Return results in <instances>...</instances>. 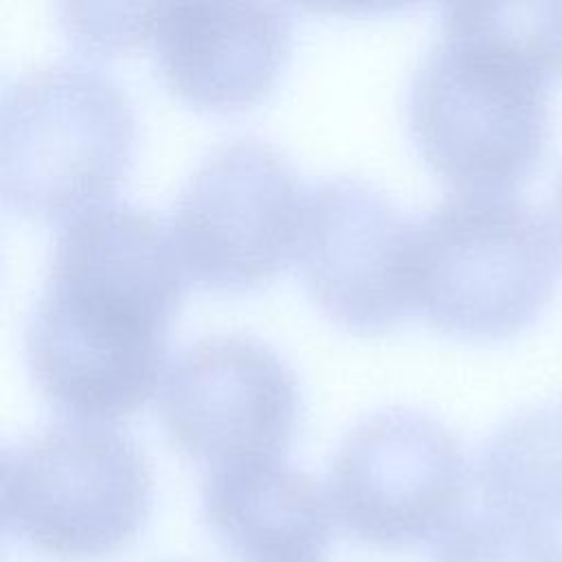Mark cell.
<instances>
[{
	"mask_svg": "<svg viewBox=\"0 0 562 562\" xmlns=\"http://www.w3.org/2000/svg\"><path fill=\"white\" fill-rule=\"evenodd\" d=\"M562 2H452L406 94L426 162L461 191L512 193L544 156Z\"/></svg>",
	"mask_w": 562,
	"mask_h": 562,
	"instance_id": "obj_2",
	"label": "cell"
},
{
	"mask_svg": "<svg viewBox=\"0 0 562 562\" xmlns=\"http://www.w3.org/2000/svg\"><path fill=\"white\" fill-rule=\"evenodd\" d=\"M562 270L553 226L514 193L459 191L415 220L413 307L465 338H505L549 303Z\"/></svg>",
	"mask_w": 562,
	"mask_h": 562,
	"instance_id": "obj_3",
	"label": "cell"
},
{
	"mask_svg": "<svg viewBox=\"0 0 562 562\" xmlns=\"http://www.w3.org/2000/svg\"><path fill=\"white\" fill-rule=\"evenodd\" d=\"M415 220L353 176L312 182L294 246L310 296L340 325L380 331L413 307Z\"/></svg>",
	"mask_w": 562,
	"mask_h": 562,
	"instance_id": "obj_9",
	"label": "cell"
},
{
	"mask_svg": "<svg viewBox=\"0 0 562 562\" xmlns=\"http://www.w3.org/2000/svg\"><path fill=\"white\" fill-rule=\"evenodd\" d=\"M465 452L435 415L384 406L338 441L327 474L334 516L356 540L404 551L437 542L463 514Z\"/></svg>",
	"mask_w": 562,
	"mask_h": 562,
	"instance_id": "obj_6",
	"label": "cell"
},
{
	"mask_svg": "<svg viewBox=\"0 0 562 562\" xmlns=\"http://www.w3.org/2000/svg\"><path fill=\"white\" fill-rule=\"evenodd\" d=\"M132 145V103L99 68L53 61L2 88L0 193L20 213L94 204L121 180Z\"/></svg>",
	"mask_w": 562,
	"mask_h": 562,
	"instance_id": "obj_5",
	"label": "cell"
},
{
	"mask_svg": "<svg viewBox=\"0 0 562 562\" xmlns=\"http://www.w3.org/2000/svg\"><path fill=\"white\" fill-rule=\"evenodd\" d=\"M292 367L248 334H209L184 342L158 382L156 415L169 441L209 463L279 457L299 422Z\"/></svg>",
	"mask_w": 562,
	"mask_h": 562,
	"instance_id": "obj_8",
	"label": "cell"
},
{
	"mask_svg": "<svg viewBox=\"0 0 562 562\" xmlns=\"http://www.w3.org/2000/svg\"><path fill=\"white\" fill-rule=\"evenodd\" d=\"M182 290L173 237L151 209L103 200L68 215L24 329L40 393L77 419L136 411L162 375Z\"/></svg>",
	"mask_w": 562,
	"mask_h": 562,
	"instance_id": "obj_1",
	"label": "cell"
},
{
	"mask_svg": "<svg viewBox=\"0 0 562 562\" xmlns=\"http://www.w3.org/2000/svg\"><path fill=\"white\" fill-rule=\"evenodd\" d=\"M553 213H555V222H558V231L562 235V176L560 182L555 187V198H553Z\"/></svg>",
	"mask_w": 562,
	"mask_h": 562,
	"instance_id": "obj_14",
	"label": "cell"
},
{
	"mask_svg": "<svg viewBox=\"0 0 562 562\" xmlns=\"http://www.w3.org/2000/svg\"><path fill=\"white\" fill-rule=\"evenodd\" d=\"M303 195L268 140L244 134L217 143L173 202L169 231L184 272L222 290L266 281L294 252Z\"/></svg>",
	"mask_w": 562,
	"mask_h": 562,
	"instance_id": "obj_7",
	"label": "cell"
},
{
	"mask_svg": "<svg viewBox=\"0 0 562 562\" xmlns=\"http://www.w3.org/2000/svg\"><path fill=\"white\" fill-rule=\"evenodd\" d=\"M149 42L162 81L182 99L235 108L274 83L292 42V15L270 2H160Z\"/></svg>",
	"mask_w": 562,
	"mask_h": 562,
	"instance_id": "obj_10",
	"label": "cell"
},
{
	"mask_svg": "<svg viewBox=\"0 0 562 562\" xmlns=\"http://www.w3.org/2000/svg\"><path fill=\"white\" fill-rule=\"evenodd\" d=\"M202 516L237 562H325L334 533L318 481L281 457L209 468Z\"/></svg>",
	"mask_w": 562,
	"mask_h": 562,
	"instance_id": "obj_11",
	"label": "cell"
},
{
	"mask_svg": "<svg viewBox=\"0 0 562 562\" xmlns=\"http://www.w3.org/2000/svg\"><path fill=\"white\" fill-rule=\"evenodd\" d=\"M474 483L483 509L525 522H562V400L507 417L481 446Z\"/></svg>",
	"mask_w": 562,
	"mask_h": 562,
	"instance_id": "obj_12",
	"label": "cell"
},
{
	"mask_svg": "<svg viewBox=\"0 0 562 562\" xmlns=\"http://www.w3.org/2000/svg\"><path fill=\"white\" fill-rule=\"evenodd\" d=\"M88 15H83L72 2H61V20L79 42L88 46H125L138 37L149 35L151 18L156 4H121L116 15H92L88 4H81Z\"/></svg>",
	"mask_w": 562,
	"mask_h": 562,
	"instance_id": "obj_13",
	"label": "cell"
},
{
	"mask_svg": "<svg viewBox=\"0 0 562 562\" xmlns=\"http://www.w3.org/2000/svg\"><path fill=\"white\" fill-rule=\"evenodd\" d=\"M0 507L4 531L37 553L105 558L147 522L149 463L116 426L55 422L2 450Z\"/></svg>",
	"mask_w": 562,
	"mask_h": 562,
	"instance_id": "obj_4",
	"label": "cell"
}]
</instances>
